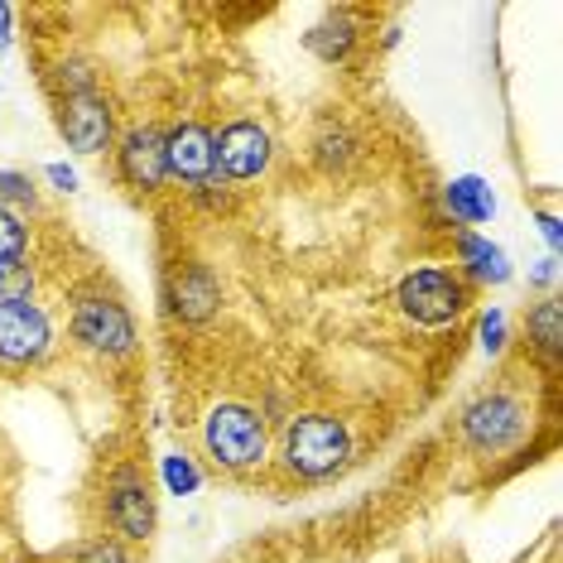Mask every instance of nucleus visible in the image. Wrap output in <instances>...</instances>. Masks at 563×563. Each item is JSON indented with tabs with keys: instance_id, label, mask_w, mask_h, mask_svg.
<instances>
[{
	"instance_id": "5",
	"label": "nucleus",
	"mask_w": 563,
	"mask_h": 563,
	"mask_svg": "<svg viewBox=\"0 0 563 563\" xmlns=\"http://www.w3.org/2000/svg\"><path fill=\"white\" fill-rule=\"evenodd\" d=\"M457 429H463V443L472 448V453L496 457L525 433V409H520L516 395L492 390V395H482V400H472L463 409V424Z\"/></svg>"
},
{
	"instance_id": "4",
	"label": "nucleus",
	"mask_w": 563,
	"mask_h": 563,
	"mask_svg": "<svg viewBox=\"0 0 563 563\" xmlns=\"http://www.w3.org/2000/svg\"><path fill=\"white\" fill-rule=\"evenodd\" d=\"M73 338L97 356H131L135 352V318L121 299L107 294H87L73 309Z\"/></svg>"
},
{
	"instance_id": "3",
	"label": "nucleus",
	"mask_w": 563,
	"mask_h": 563,
	"mask_svg": "<svg viewBox=\"0 0 563 563\" xmlns=\"http://www.w3.org/2000/svg\"><path fill=\"white\" fill-rule=\"evenodd\" d=\"M395 303H400V313L415 318V323L443 328L467 309V285L453 271L424 265V271H409L400 285H395Z\"/></svg>"
},
{
	"instance_id": "14",
	"label": "nucleus",
	"mask_w": 563,
	"mask_h": 563,
	"mask_svg": "<svg viewBox=\"0 0 563 563\" xmlns=\"http://www.w3.org/2000/svg\"><path fill=\"white\" fill-rule=\"evenodd\" d=\"M457 255H463V271H467V279H477V285H510V255L496 246V241H486V236H477V232H467L463 241H457Z\"/></svg>"
},
{
	"instance_id": "24",
	"label": "nucleus",
	"mask_w": 563,
	"mask_h": 563,
	"mask_svg": "<svg viewBox=\"0 0 563 563\" xmlns=\"http://www.w3.org/2000/svg\"><path fill=\"white\" fill-rule=\"evenodd\" d=\"M44 178H48V184L58 188V194H78V184H82V178H78V169H68V164H48V169H44Z\"/></svg>"
},
{
	"instance_id": "7",
	"label": "nucleus",
	"mask_w": 563,
	"mask_h": 563,
	"mask_svg": "<svg viewBox=\"0 0 563 563\" xmlns=\"http://www.w3.org/2000/svg\"><path fill=\"white\" fill-rule=\"evenodd\" d=\"M54 347V323L34 299L0 303V362L5 366H34Z\"/></svg>"
},
{
	"instance_id": "13",
	"label": "nucleus",
	"mask_w": 563,
	"mask_h": 563,
	"mask_svg": "<svg viewBox=\"0 0 563 563\" xmlns=\"http://www.w3.org/2000/svg\"><path fill=\"white\" fill-rule=\"evenodd\" d=\"M443 202H448V212H453L457 222H467V227H482V222H492L496 217V194H492V184H486L482 174L453 178V184L443 188Z\"/></svg>"
},
{
	"instance_id": "17",
	"label": "nucleus",
	"mask_w": 563,
	"mask_h": 563,
	"mask_svg": "<svg viewBox=\"0 0 563 563\" xmlns=\"http://www.w3.org/2000/svg\"><path fill=\"white\" fill-rule=\"evenodd\" d=\"M356 135L347 131V125H323V131H318V140H313V159L323 164L328 174H338V169H347V164L356 159Z\"/></svg>"
},
{
	"instance_id": "11",
	"label": "nucleus",
	"mask_w": 563,
	"mask_h": 563,
	"mask_svg": "<svg viewBox=\"0 0 563 563\" xmlns=\"http://www.w3.org/2000/svg\"><path fill=\"white\" fill-rule=\"evenodd\" d=\"M117 169H121L125 184L140 188V194H155V188L169 184V164H164V131H159V125H135V131L121 135Z\"/></svg>"
},
{
	"instance_id": "19",
	"label": "nucleus",
	"mask_w": 563,
	"mask_h": 563,
	"mask_svg": "<svg viewBox=\"0 0 563 563\" xmlns=\"http://www.w3.org/2000/svg\"><path fill=\"white\" fill-rule=\"evenodd\" d=\"M159 472H164V486H169V496H194L198 486H202V472H198V463L188 453H169L159 463Z\"/></svg>"
},
{
	"instance_id": "15",
	"label": "nucleus",
	"mask_w": 563,
	"mask_h": 563,
	"mask_svg": "<svg viewBox=\"0 0 563 563\" xmlns=\"http://www.w3.org/2000/svg\"><path fill=\"white\" fill-rule=\"evenodd\" d=\"M309 54L313 58H323V63H342L352 54V44H356V24H352V15H332V20H323L318 30H309Z\"/></svg>"
},
{
	"instance_id": "16",
	"label": "nucleus",
	"mask_w": 563,
	"mask_h": 563,
	"mask_svg": "<svg viewBox=\"0 0 563 563\" xmlns=\"http://www.w3.org/2000/svg\"><path fill=\"white\" fill-rule=\"evenodd\" d=\"M525 332H530V342L549 356V362H559V347H563V303L559 299L534 303L530 318H525Z\"/></svg>"
},
{
	"instance_id": "2",
	"label": "nucleus",
	"mask_w": 563,
	"mask_h": 563,
	"mask_svg": "<svg viewBox=\"0 0 563 563\" xmlns=\"http://www.w3.org/2000/svg\"><path fill=\"white\" fill-rule=\"evenodd\" d=\"M202 443H208L217 467L246 472V467H255L265 457V443L271 439H265V419L255 415L251 405L227 400V405H217L208 415V424H202Z\"/></svg>"
},
{
	"instance_id": "26",
	"label": "nucleus",
	"mask_w": 563,
	"mask_h": 563,
	"mask_svg": "<svg viewBox=\"0 0 563 563\" xmlns=\"http://www.w3.org/2000/svg\"><path fill=\"white\" fill-rule=\"evenodd\" d=\"M10 44H15V10L0 0V54H5Z\"/></svg>"
},
{
	"instance_id": "23",
	"label": "nucleus",
	"mask_w": 563,
	"mask_h": 563,
	"mask_svg": "<svg viewBox=\"0 0 563 563\" xmlns=\"http://www.w3.org/2000/svg\"><path fill=\"white\" fill-rule=\"evenodd\" d=\"M78 563H131V554L117 540H92L78 549Z\"/></svg>"
},
{
	"instance_id": "25",
	"label": "nucleus",
	"mask_w": 563,
	"mask_h": 563,
	"mask_svg": "<svg viewBox=\"0 0 563 563\" xmlns=\"http://www.w3.org/2000/svg\"><path fill=\"white\" fill-rule=\"evenodd\" d=\"M540 232H544V241H549V255H559V251H563V227H559L554 212H540Z\"/></svg>"
},
{
	"instance_id": "6",
	"label": "nucleus",
	"mask_w": 563,
	"mask_h": 563,
	"mask_svg": "<svg viewBox=\"0 0 563 563\" xmlns=\"http://www.w3.org/2000/svg\"><path fill=\"white\" fill-rule=\"evenodd\" d=\"M212 159H217V178H232V184H246V178H261L275 159V140L261 121H232L212 135Z\"/></svg>"
},
{
	"instance_id": "20",
	"label": "nucleus",
	"mask_w": 563,
	"mask_h": 563,
	"mask_svg": "<svg viewBox=\"0 0 563 563\" xmlns=\"http://www.w3.org/2000/svg\"><path fill=\"white\" fill-rule=\"evenodd\" d=\"M30 251V227L20 222V212L0 208V261H24Z\"/></svg>"
},
{
	"instance_id": "22",
	"label": "nucleus",
	"mask_w": 563,
	"mask_h": 563,
	"mask_svg": "<svg viewBox=\"0 0 563 563\" xmlns=\"http://www.w3.org/2000/svg\"><path fill=\"white\" fill-rule=\"evenodd\" d=\"M477 338H482V352H486V356L506 352V313H501V309H486V313H482Z\"/></svg>"
},
{
	"instance_id": "9",
	"label": "nucleus",
	"mask_w": 563,
	"mask_h": 563,
	"mask_svg": "<svg viewBox=\"0 0 563 563\" xmlns=\"http://www.w3.org/2000/svg\"><path fill=\"white\" fill-rule=\"evenodd\" d=\"M164 164H169V178H178V184L194 188V194L217 184L212 131L198 121H178L174 131H164Z\"/></svg>"
},
{
	"instance_id": "12",
	"label": "nucleus",
	"mask_w": 563,
	"mask_h": 563,
	"mask_svg": "<svg viewBox=\"0 0 563 563\" xmlns=\"http://www.w3.org/2000/svg\"><path fill=\"white\" fill-rule=\"evenodd\" d=\"M169 309H174V318H184V323H208V318L222 309V285H217V275L208 265H198V261L178 265V275L169 285Z\"/></svg>"
},
{
	"instance_id": "1",
	"label": "nucleus",
	"mask_w": 563,
	"mask_h": 563,
	"mask_svg": "<svg viewBox=\"0 0 563 563\" xmlns=\"http://www.w3.org/2000/svg\"><path fill=\"white\" fill-rule=\"evenodd\" d=\"M352 457V429L338 415H294L285 424V467L294 477H332Z\"/></svg>"
},
{
	"instance_id": "18",
	"label": "nucleus",
	"mask_w": 563,
	"mask_h": 563,
	"mask_svg": "<svg viewBox=\"0 0 563 563\" xmlns=\"http://www.w3.org/2000/svg\"><path fill=\"white\" fill-rule=\"evenodd\" d=\"M34 299V265L30 261H0V303Z\"/></svg>"
},
{
	"instance_id": "27",
	"label": "nucleus",
	"mask_w": 563,
	"mask_h": 563,
	"mask_svg": "<svg viewBox=\"0 0 563 563\" xmlns=\"http://www.w3.org/2000/svg\"><path fill=\"white\" fill-rule=\"evenodd\" d=\"M530 279H534V285H554V279H559V255H549V261L534 265Z\"/></svg>"
},
{
	"instance_id": "21",
	"label": "nucleus",
	"mask_w": 563,
	"mask_h": 563,
	"mask_svg": "<svg viewBox=\"0 0 563 563\" xmlns=\"http://www.w3.org/2000/svg\"><path fill=\"white\" fill-rule=\"evenodd\" d=\"M0 208H34V184L20 169H0Z\"/></svg>"
},
{
	"instance_id": "10",
	"label": "nucleus",
	"mask_w": 563,
	"mask_h": 563,
	"mask_svg": "<svg viewBox=\"0 0 563 563\" xmlns=\"http://www.w3.org/2000/svg\"><path fill=\"white\" fill-rule=\"evenodd\" d=\"M58 135L68 140V150L78 155H101L117 135L111 107L101 92H82V97H58Z\"/></svg>"
},
{
	"instance_id": "8",
	"label": "nucleus",
	"mask_w": 563,
	"mask_h": 563,
	"mask_svg": "<svg viewBox=\"0 0 563 563\" xmlns=\"http://www.w3.org/2000/svg\"><path fill=\"white\" fill-rule=\"evenodd\" d=\"M107 525L131 544H145L159 525V510H155V496H150L145 477L135 467H125L111 477L107 486Z\"/></svg>"
}]
</instances>
